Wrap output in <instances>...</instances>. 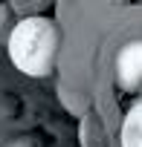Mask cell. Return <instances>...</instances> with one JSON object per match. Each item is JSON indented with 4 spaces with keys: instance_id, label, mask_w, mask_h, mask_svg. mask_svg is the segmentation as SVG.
Returning a JSON list of instances; mask_svg holds the SVG:
<instances>
[{
    "instance_id": "3957f363",
    "label": "cell",
    "mask_w": 142,
    "mask_h": 147,
    "mask_svg": "<svg viewBox=\"0 0 142 147\" xmlns=\"http://www.w3.org/2000/svg\"><path fill=\"white\" fill-rule=\"evenodd\" d=\"M122 147H142V98L128 110L122 121Z\"/></svg>"
},
{
    "instance_id": "5b68a950",
    "label": "cell",
    "mask_w": 142,
    "mask_h": 147,
    "mask_svg": "<svg viewBox=\"0 0 142 147\" xmlns=\"http://www.w3.org/2000/svg\"><path fill=\"white\" fill-rule=\"evenodd\" d=\"M6 20H9V9H3V6H0V26H3Z\"/></svg>"
},
{
    "instance_id": "277c9868",
    "label": "cell",
    "mask_w": 142,
    "mask_h": 147,
    "mask_svg": "<svg viewBox=\"0 0 142 147\" xmlns=\"http://www.w3.org/2000/svg\"><path fill=\"white\" fill-rule=\"evenodd\" d=\"M3 147H35L29 138H15V141H9V144H3Z\"/></svg>"
},
{
    "instance_id": "6da1fadb",
    "label": "cell",
    "mask_w": 142,
    "mask_h": 147,
    "mask_svg": "<svg viewBox=\"0 0 142 147\" xmlns=\"http://www.w3.org/2000/svg\"><path fill=\"white\" fill-rule=\"evenodd\" d=\"M58 46L61 35L49 18H26L9 35V58L29 78H44L52 72Z\"/></svg>"
},
{
    "instance_id": "7a4b0ae2",
    "label": "cell",
    "mask_w": 142,
    "mask_h": 147,
    "mask_svg": "<svg viewBox=\"0 0 142 147\" xmlns=\"http://www.w3.org/2000/svg\"><path fill=\"white\" fill-rule=\"evenodd\" d=\"M113 69H116V84L125 92L142 90V38H133L119 46Z\"/></svg>"
},
{
    "instance_id": "8992f818",
    "label": "cell",
    "mask_w": 142,
    "mask_h": 147,
    "mask_svg": "<svg viewBox=\"0 0 142 147\" xmlns=\"http://www.w3.org/2000/svg\"><path fill=\"white\" fill-rule=\"evenodd\" d=\"M139 3H142V0H139Z\"/></svg>"
}]
</instances>
